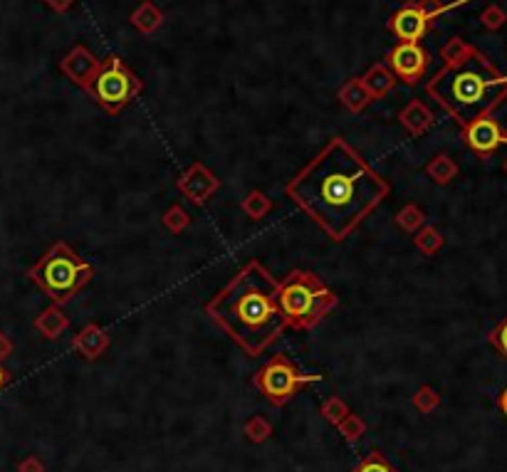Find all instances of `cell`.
Segmentation results:
<instances>
[{"mask_svg":"<svg viewBox=\"0 0 507 472\" xmlns=\"http://www.w3.org/2000/svg\"><path fill=\"white\" fill-rule=\"evenodd\" d=\"M401 121H403V126L411 131V134L418 136L433 124V116H431V111H426V106L418 104V101H413L408 109L401 111Z\"/></svg>","mask_w":507,"mask_h":472,"instance_id":"obj_15","label":"cell"},{"mask_svg":"<svg viewBox=\"0 0 507 472\" xmlns=\"http://www.w3.org/2000/svg\"><path fill=\"white\" fill-rule=\"evenodd\" d=\"M505 171H507V163H505Z\"/></svg>","mask_w":507,"mask_h":472,"instance_id":"obj_31","label":"cell"},{"mask_svg":"<svg viewBox=\"0 0 507 472\" xmlns=\"http://www.w3.org/2000/svg\"><path fill=\"white\" fill-rule=\"evenodd\" d=\"M109 339L107 334L101 332L96 324H89V327H84L80 332V337L75 339V347L80 349L82 354H84V359H96L104 349H107Z\"/></svg>","mask_w":507,"mask_h":472,"instance_id":"obj_13","label":"cell"},{"mask_svg":"<svg viewBox=\"0 0 507 472\" xmlns=\"http://www.w3.org/2000/svg\"><path fill=\"white\" fill-rule=\"evenodd\" d=\"M206 311L250 356L263 354L287 327L277 304V282L258 260L248 262L206 304Z\"/></svg>","mask_w":507,"mask_h":472,"instance_id":"obj_2","label":"cell"},{"mask_svg":"<svg viewBox=\"0 0 507 472\" xmlns=\"http://www.w3.org/2000/svg\"><path fill=\"white\" fill-rule=\"evenodd\" d=\"M96 67H99V65H96V62L92 60L89 55H87L84 47H77V50L72 52V55L65 60L62 70H65L67 75H70L72 80L77 82V85L87 87V85H89V82H92V77H94Z\"/></svg>","mask_w":507,"mask_h":472,"instance_id":"obj_12","label":"cell"},{"mask_svg":"<svg viewBox=\"0 0 507 472\" xmlns=\"http://www.w3.org/2000/svg\"><path fill=\"white\" fill-rule=\"evenodd\" d=\"M11 352H13V344H11V339H8L6 334H0V359H6Z\"/></svg>","mask_w":507,"mask_h":472,"instance_id":"obj_28","label":"cell"},{"mask_svg":"<svg viewBox=\"0 0 507 472\" xmlns=\"http://www.w3.org/2000/svg\"><path fill=\"white\" fill-rule=\"evenodd\" d=\"M416 245L421 252H426V255H433V252L438 250V247L443 245V237L438 230H433V228H423L421 232H418L416 237Z\"/></svg>","mask_w":507,"mask_h":472,"instance_id":"obj_21","label":"cell"},{"mask_svg":"<svg viewBox=\"0 0 507 472\" xmlns=\"http://www.w3.org/2000/svg\"><path fill=\"white\" fill-rule=\"evenodd\" d=\"M351 472H399V470L381 455V450H369V455H364V460Z\"/></svg>","mask_w":507,"mask_h":472,"instance_id":"obj_17","label":"cell"},{"mask_svg":"<svg viewBox=\"0 0 507 472\" xmlns=\"http://www.w3.org/2000/svg\"><path fill=\"white\" fill-rule=\"evenodd\" d=\"M270 206H273V203H270L268 196H265V193H260V191H253L243 201V211L248 213L253 221H260V218H263L265 213L270 211Z\"/></svg>","mask_w":507,"mask_h":472,"instance_id":"obj_19","label":"cell"},{"mask_svg":"<svg viewBox=\"0 0 507 472\" xmlns=\"http://www.w3.org/2000/svg\"><path fill=\"white\" fill-rule=\"evenodd\" d=\"M317 381H322V376H317V373H302L284 354L273 356L255 373V386H258V391L263 393L273 406H284V403H289L297 396L299 388Z\"/></svg>","mask_w":507,"mask_h":472,"instance_id":"obj_7","label":"cell"},{"mask_svg":"<svg viewBox=\"0 0 507 472\" xmlns=\"http://www.w3.org/2000/svg\"><path fill=\"white\" fill-rule=\"evenodd\" d=\"M490 342L497 347V352L502 354V356L507 359V317L502 319L500 324H497V329L490 334Z\"/></svg>","mask_w":507,"mask_h":472,"instance_id":"obj_26","label":"cell"},{"mask_svg":"<svg viewBox=\"0 0 507 472\" xmlns=\"http://www.w3.org/2000/svg\"><path fill=\"white\" fill-rule=\"evenodd\" d=\"M284 191L332 240L342 242L379 208L391 186L361 159L359 151L337 136Z\"/></svg>","mask_w":507,"mask_h":472,"instance_id":"obj_1","label":"cell"},{"mask_svg":"<svg viewBox=\"0 0 507 472\" xmlns=\"http://www.w3.org/2000/svg\"><path fill=\"white\" fill-rule=\"evenodd\" d=\"M470 0H453L446 6H438L436 0H418V3H408L403 6L389 23V30L399 37L401 42H418L428 32L438 15L453 11L458 6H465Z\"/></svg>","mask_w":507,"mask_h":472,"instance_id":"obj_8","label":"cell"},{"mask_svg":"<svg viewBox=\"0 0 507 472\" xmlns=\"http://www.w3.org/2000/svg\"><path fill=\"white\" fill-rule=\"evenodd\" d=\"M87 92L104 111L119 114L142 92V80L129 72L119 57H109L104 65L96 67L94 77L87 85Z\"/></svg>","mask_w":507,"mask_h":472,"instance_id":"obj_6","label":"cell"},{"mask_svg":"<svg viewBox=\"0 0 507 472\" xmlns=\"http://www.w3.org/2000/svg\"><path fill=\"white\" fill-rule=\"evenodd\" d=\"M364 85L369 87V94H371V99L374 97H379V94H384L389 87H394V77L391 75H386L381 67H374V70L366 75V80H364Z\"/></svg>","mask_w":507,"mask_h":472,"instance_id":"obj_18","label":"cell"},{"mask_svg":"<svg viewBox=\"0 0 507 472\" xmlns=\"http://www.w3.org/2000/svg\"><path fill=\"white\" fill-rule=\"evenodd\" d=\"M342 99H344V104L349 106V109H361V106L371 99V94L369 89H364L361 85H349L346 89H342Z\"/></svg>","mask_w":507,"mask_h":472,"instance_id":"obj_20","label":"cell"},{"mask_svg":"<svg viewBox=\"0 0 507 472\" xmlns=\"http://www.w3.org/2000/svg\"><path fill=\"white\" fill-rule=\"evenodd\" d=\"M163 225H166L168 230H173V232H183L188 225H191V218H188V213L183 211L181 206H173L171 211L163 216Z\"/></svg>","mask_w":507,"mask_h":472,"instance_id":"obj_22","label":"cell"},{"mask_svg":"<svg viewBox=\"0 0 507 472\" xmlns=\"http://www.w3.org/2000/svg\"><path fill=\"white\" fill-rule=\"evenodd\" d=\"M8 378H11V373H8L6 368L0 366V391H3V386H6V383H8Z\"/></svg>","mask_w":507,"mask_h":472,"instance_id":"obj_29","label":"cell"},{"mask_svg":"<svg viewBox=\"0 0 507 472\" xmlns=\"http://www.w3.org/2000/svg\"><path fill=\"white\" fill-rule=\"evenodd\" d=\"M337 413H342V416H349V413H346V408H344V403L337 401V398H332V401L325 403V418H327V421H332V423H339V416H337Z\"/></svg>","mask_w":507,"mask_h":472,"instance_id":"obj_27","label":"cell"},{"mask_svg":"<svg viewBox=\"0 0 507 472\" xmlns=\"http://www.w3.org/2000/svg\"><path fill=\"white\" fill-rule=\"evenodd\" d=\"M426 89L456 116V121L468 126L487 116L505 99L507 75H502L482 52L468 45L463 55L446 60V67L428 82Z\"/></svg>","mask_w":507,"mask_h":472,"instance_id":"obj_3","label":"cell"},{"mask_svg":"<svg viewBox=\"0 0 507 472\" xmlns=\"http://www.w3.org/2000/svg\"><path fill=\"white\" fill-rule=\"evenodd\" d=\"M426 171H428V176H431L436 183H448L458 173V166L451 161V159H448V156L441 154V156H436V161L428 163Z\"/></svg>","mask_w":507,"mask_h":472,"instance_id":"obj_16","label":"cell"},{"mask_svg":"<svg viewBox=\"0 0 507 472\" xmlns=\"http://www.w3.org/2000/svg\"><path fill=\"white\" fill-rule=\"evenodd\" d=\"M482 25H485L487 30H500V27L505 25V11H502L500 6H490L482 13Z\"/></svg>","mask_w":507,"mask_h":472,"instance_id":"obj_24","label":"cell"},{"mask_svg":"<svg viewBox=\"0 0 507 472\" xmlns=\"http://www.w3.org/2000/svg\"><path fill=\"white\" fill-rule=\"evenodd\" d=\"M178 188H181V191L186 193L191 201L206 203L211 193L218 188V178L211 176V173L206 171L201 163H196V166H193L191 171L186 173V176H181V181H178Z\"/></svg>","mask_w":507,"mask_h":472,"instance_id":"obj_11","label":"cell"},{"mask_svg":"<svg viewBox=\"0 0 507 472\" xmlns=\"http://www.w3.org/2000/svg\"><path fill=\"white\" fill-rule=\"evenodd\" d=\"M396 221H399V225L403 228V230H416L423 223V213L418 211L416 206H406L403 211L396 216Z\"/></svg>","mask_w":507,"mask_h":472,"instance_id":"obj_23","label":"cell"},{"mask_svg":"<svg viewBox=\"0 0 507 472\" xmlns=\"http://www.w3.org/2000/svg\"><path fill=\"white\" fill-rule=\"evenodd\" d=\"M248 437L250 440H255V442H260V440H265V437L270 435V426L263 421V418H253V421L248 423Z\"/></svg>","mask_w":507,"mask_h":472,"instance_id":"obj_25","label":"cell"},{"mask_svg":"<svg viewBox=\"0 0 507 472\" xmlns=\"http://www.w3.org/2000/svg\"><path fill=\"white\" fill-rule=\"evenodd\" d=\"M35 329L45 339H55L57 334H62L67 329V317L60 311V306L52 304V306H47V309L42 311L40 317H37Z\"/></svg>","mask_w":507,"mask_h":472,"instance_id":"obj_14","label":"cell"},{"mask_svg":"<svg viewBox=\"0 0 507 472\" xmlns=\"http://www.w3.org/2000/svg\"><path fill=\"white\" fill-rule=\"evenodd\" d=\"M500 408H502V411L507 413V391L502 393V398H500Z\"/></svg>","mask_w":507,"mask_h":472,"instance_id":"obj_30","label":"cell"},{"mask_svg":"<svg viewBox=\"0 0 507 472\" xmlns=\"http://www.w3.org/2000/svg\"><path fill=\"white\" fill-rule=\"evenodd\" d=\"M94 277V267L84 262L67 242H55L30 270V280L55 304H67Z\"/></svg>","mask_w":507,"mask_h":472,"instance_id":"obj_5","label":"cell"},{"mask_svg":"<svg viewBox=\"0 0 507 472\" xmlns=\"http://www.w3.org/2000/svg\"><path fill=\"white\" fill-rule=\"evenodd\" d=\"M389 65L403 82L413 85L423 77L428 67V52L418 42H399L389 52Z\"/></svg>","mask_w":507,"mask_h":472,"instance_id":"obj_9","label":"cell"},{"mask_svg":"<svg viewBox=\"0 0 507 472\" xmlns=\"http://www.w3.org/2000/svg\"><path fill=\"white\" fill-rule=\"evenodd\" d=\"M337 294L307 270H292L277 285V304L287 327L312 329L337 306Z\"/></svg>","mask_w":507,"mask_h":472,"instance_id":"obj_4","label":"cell"},{"mask_svg":"<svg viewBox=\"0 0 507 472\" xmlns=\"http://www.w3.org/2000/svg\"><path fill=\"white\" fill-rule=\"evenodd\" d=\"M465 144L470 146L475 154L487 156L500 144H507V134L500 129V124H497L495 119L482 116V119H475L465 126Z\"/></svg>","mask_w":507,"mask_h":472,"instance_id":"obj_10","label":"cell"}]
</instances>
